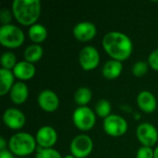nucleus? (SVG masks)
<instances>
[{"mask_svg":"<svg viewBox=\"0 0 158 158\" xmlns=\"http://www.w3.org/2000/svg\"><path fill=\"white\" fill-rule=\"evenodd\" d=\"M102 45L112 59L120 62L127 60L133 52L131 39L120 31H110L106 33L102 40Z\"/></svg>","mask_w":158,"mask_h":158,"instance_id":"obj_1","label":"nucleus"},{"mask_svg":"<svg viewBox=\"0 0 158 158\" xmlns=\"http://www.w3.org/2000/svg\"><path fill=\"white\" fill-rule=\"evenodd\" d=\"M11 10L19 24L31 27L39 19L42 6L39 0H14Z\"/></svg>","mask_w":158,"mask_h":158,"instance_id":"obj_2","label":"nucleus"},{"mask_svg":"<svg viewBox=\"0 0 158 158\" xmlns=\"http://www.w3.org/2000/svg\"><path fill=\"white\" fill-rule=\"evenodd\" d=\"M35 137L28 132H18L12 135L8 141L9 151L18 156H27L36 150Z\"/></svg>","mask_w":158,"mask_h":158,"instance_id":"obj_3","label":"nucleus"},{"mask_svg":"<svg viewBox=\"0 0 158 158\" xmlns=\"http://www.w3.org/2000/svg\"><path fill=\"white\" fill-rule=\"evenodd\" d=\"M25 41L23 31L14 24L2 25L0 27V44L9 49L18 48Z\"/></svg>","mask_w":158,"mask_h":158,"instance_id":"obj_4","label":"nucleus"},{"mask_svg":"<svg viewBox=\"0 0 158 158\" xmlns=\"http://www.w3.org/2000/svg\"><path fill=\"white\" fill-rule=\"evenodd\" d=\"M72 120L77 129L82 131H88L95 125L96 114L88 106H79L73 112Z\"/></svg>","mask_w":158,"mask_h":158,"instance_id":"obj_5","label":"nucleus"},{"mask_svg":"<svg viewBox=\"0 0 158 158\" xmlns=\"http://www.w3.org/2000/svg\"><path fill=\"white\" fill-rule=\"evenodd\" d=\"M103 127L107 135L111 137H120L127 132L128 122L123 117L111 114L109 117L104 119Z\"/></svg>","mask_w":158,"mask_h":158,"instance_id":"obj_6","label":"nucleus"},{"mask_svg":"<svg viewBox=\"0 0 158 158\" xmlns=\"http://www.w3.org/2000/svg\"><path fill=\"white\" fill-rule=\"evenodd\" d=\"M70 153L76 158H87L92 153L94 143L91 137L86 134H80L73 138L70 143Z\"/></svg>","mask_w":158,"mask_h":158,"instance_id":"obj_7","label":"nucleus"},{"mask_svg":"<svg viewBox=\"0 0 158 158\" xmlns=\"http://www.w3.org/2000/svg\"><path fill=\"white\" fill-rule=\"evenodd\" d=\"M79 62L82 69L91 71L96 69L100 63V54L98 50L92 46H84L79 54Z\"/></svg>","mask_w":158,"mask_h":158,"instance_id":"obj_8","label":"nucleus"},{"mask_svg":"<svg viewBox=\"0 0 158 158\" xmlns=\"http://www.w3.org/2000/svg\"><path fill=\"white\" fill-rule=\"evenodd\" d=\"M137 139L143 146L153 147L158 141V131L156 128L148 122L141 123L136 130Z\"/></svg>","mask_w":158,"mask_h":158,"instance_id":"obj_9","label":"nucleus"},{"mask_svg":"<svg viewBox=\"0 0 158 158\" xmlns=\"http://www.w3.org/2000/svg\"><path fill=\"white\" fill-rule=\"evenodd\" d=\"M35 140L39 147L44 149L52 148L57 141L56 131L51 126H43L37 131Z\"/></svg>","mask_w":158,"mask_h":158,"instance_id":"obj_10","label":"nucleus"},{"mask_svg":"<svg viewBox=\"0 0 158 158\" xmlns=\"http://www.w3.org/2000/svg\"><path fill=\"white\" fill-rule=\"evenodd\" d=\"M3 122L11 130H20L25 125L26 117L19 109L10 107L5 110L3 114Z\"/></svg>","mask_w":158,"mask_h":158,"instance_id":"obj_11","label":"nucleus"},{"mask_svg":"<svg viewBox=\"0 0 158 158\" xmlns=\"http://www.w3.org/2000/svg\"><path fill=\"white\" fill-rule=\"evenodd\" d=\"M37 102L39 106L47 113L55 112L59 107L60 104L57 94L48 89L44 90L39 94L37 97Z\"/></svg>","mask_w":158,"mask_h":158,"instance_id":"obj_12","label":"nucleus"},{"mask_svg":"<svg viewBox=\"0 0 158 158\" xmlns=\"http://www.w3.org/2000/svg\"><path fill=\"white\" fill-rule=\"evenodd\" d=\"M72 32L78 41L89 42L95 37L97 33V28L91 21H81L74 26Z\"/></svg>","mask_w":158,"mask_h":158,"instance_id":"obj_13","label":"nucleus"},{"mask_svg":"<svg viewBox=\"0 0 158 158\" xmlns=\"http://www.w3.org/2000/svg\"><path fill=\"white\" fill-rule=\"evenodd\" d=\"M137 105L142 111L151 114L156 111L157 107V101L151 92L142 91L137 95Z\"/></svg>","mask_w":158,"mask_h":158,"instance_id":"obj_14","label":"nucleus"},{"mask_svg":"<svg viewBox=\"0 0 158 158\" xmlns=\"http://www.w3.org/2000/svg\"><path fill=\"white\" fill-rule=\"evenodd\" d=\"M12 71L15 78L22 81H29L32 79L35 75L36 69L33 64L26 60H22L18 62V64L15 66Z\"/></svg>","mask_w":158,"mask_h":158,"instance_id":"obj_15","label":"nucleus"},{"mask_svg":"<svg viewBox=\"0 0 158 158\" xmlns=\"http://www.w3.org/2000/svg\"><path fill=\"white\" fill-rule=\"evenodd\" d=\"M11 101L15 105H22L29 96V88L23 81H17L9 92Z\"/></svg>","mask_w":158,"mask_h":158,"instance_id":"obj_16","label":"nucleus"},{"mask_svg":"<svg viewBox=\"0 0 158 158\" xmlns=\"http://www.w3.org/2000/svg\"><path fill=\"white\" fill-rule=\"evenodd\" d=\"M122 69H123L122 62L115 60V59H110V60L106 61V64L104 65L102 73L106 79L115 80L120 76Z\"/></svg>","mask_w":158,"mask_h":158,"instance_id":"obj_17","label":"nucleus"},{"mask_svg":"<svg viewBox=\"0 0 158 158\" xmlns=\"http://www.w3.org/2000/svg\"><path fill=\"white\" fill-rule=\"evenodd\" d=\"M15 76L12 70L1 69H0V95L4 96L10 92L15 84Z\"/></svg>","mask_w":158,"mask_h":158,"instance_id":"obj_18","label":"nucleus"},{"mask_svg":"<svg viewBox=\"0 0 158 158\" xmlns=\"http://www.w3.org/2000/svg\"><path fill=\"white\" fill-rule=\"evenodd\" d=\"M28 34L30 39L34 43V44H41L43 42L45 41V39L47 38V30L46 28L40 24V23H35L33 25H31L28 31Z\"/></svg>","mask_w":158,"mask_h":158,"instance_id":"obj_19","label":"nucleus"},{"mask_svg":"<svg viewBox=\"0 0 158 158\" xmlns=\"http://www.w3.org/2000/svg\"><path fill=\"white\" fill-rule=\"evenodd\" d=\"M44 56V48L37 44L29 45L24 51V59L31 64L38 62Z\"/></svg>","mask_w":158,"mask_h":158,"instance_id":"obj_20","label":"nucleus"},{"mask_svg":"<svg viewBox=\"0 0 158 158\" xmlns=\"http://www.w3.org/2000/svg\"><path fill=\"white\" fill-rule=\"evenodd\" d=\"M92 91L85 86L78 88L74 94V101L80 106H87V104L92 100Z\"/></svg>","mask_w":158,"mask_h":158,"instance_id":"obj_21","label":"nucleus"},{"mask_svg":"<svg viewBox=\"0 0 158 158\" xmlns=\"http://www.w3.org/2000/svg\"><path fill=\"white\" fill-rule=\"evenodd\" d=\"M111 103L106 99H101L97 102L94 108V112L98 117L105 119L111 115Z\"/></svg>","mask_w":158,"mask_h":158,"instance_id":"obj_22","label":"nucleus"},{"mask_svg":"<svg viewBox=\"0 0 158 158\" xmlns=\"http://www.w3.org/2000/svg\"><path fill=\"white\" fill-rule=\"evenodd\" d=\"M18 64L17 62V56L13 52L7 51L3 53L1 56V65L2 69H8V70H13L15 66Z\"/></svg>","mask_w":158,"mask_h":158,"instance_id":"obj_23","label":"nucleus"},{"mask_svg":"<svg viewBox=\"0 0 158 158\" xmlns=\"http://www.w3.org/2000/svg\"><path fill=\"white\" fill-rule=\"evenodd\" d=\"M149 69V64L145 61H138L132 66V74L135 77H143Z\"/></svg>","mask_w":158,"mask_h":158,"instance_id":"obj_24","label":"nucleus"},{"mask_svg":"<svg viewBox=\"0 0 158 158\" xmlns=\"http://www.w3.org/2000/svg\"><path fill=\"white\" fill-rule=\"evenodd\" d=\"M35 158H62V156L59 152H57L53 148L44 149L38 146Z\"/></svg>","mask_w":158,"mask_h":158,"instance_id":"obj_25","label":"nucleus"},{"mask_svg":"<svg viewBox=\"0 0 158 158\" xmlns=\"http://www.w3.org/2000/svg\"><path fill=\"white\" fill-rule=\"evenodd\" d=\"M12 10H9L7 8L3 7L0 10V20L2 22V25H7V24H11L10 21L12 19Z\"/></svg>","mask_w":158,"mask_h":158,"instance_id":"obj_26","label":"nucleus"},{"mask_svg":"<svg viewBox=\"0 0 158 158\" xmlns=\"http://www.w3.org/2000/svg\"><path fill=\"white\" fill-rule=\"evenodd\" d=\"M136 158H154V150L151 147L142 146L137 151Z\"/></svg>","mask_w":158,"mask_h":158,"instance_id":"obj_27","label":"nucleus"},{"mask_svg":"<svg viewBox=\"0 0 158 158\" xmlns=\"http://www.w3.org/2000/svg\"><path fill=\"white\" fill-rule=\"evenodd\" d=\"M148 64L149 67H151V69L158 71V49L151 52L148 57Z\"/></svg>","mask_w":158,"mask_h":158,"instance_id":"obj_28","label":"nucleus"},{"mask_svg":"<svg viewBox=\"0 0 158 158\" xmlns=\"http://www.w3.org/2000/svg\"><path fill=\"white\" fill-rule=\"evenodd\" d=\"M0 158H15L14 155L9 150H3L0 151Z\"/></svg>","mask_w":158,"mask_h":158,"instance_id":"obj_29","label":"nucleus"},{"mask_svg":"<svg viewBox=\"0 0 158 158\" xmlns=\"http://www.w3.org/2000/svg\"><path fill=\"white\" fill-rule=\"evenodd\" d=\"M6 145H8V143H6L4 137H1L0 138V151L6 150Z\"/></svg>","mask_w":158,"mask_h":158,"instance_id":"obj_30","label":"nucleus"},{"mask_svg":"<svg viewBox=\"0 0 158 158\" xmlns=\"http://www.w3.org/2000/svg\"><path fill=\"white\" fill-rule=\"evenodd\" d=\"M154 158H158V146L154 150Z\"/></svg>","mask_w":158,"mask_h":158,"instance_id":"obj_31","label":"nucleus"},{"mask_svg":"<svg viewBox=\"0 0 158 158\" xmlns=\"http://www.w3.org/2000/svg\"><path fill=\"white\" fill-rule=\"evenodd\" d=\"M63 158H76V157H74L72 155H69V156H66L65 157H63Z\"/></svg>","mask_w":158,"mask_h":158,"instance_id":"obj_32","label":"nucleus"}]
</instances>
